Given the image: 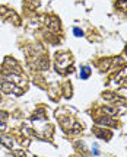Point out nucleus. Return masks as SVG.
I'll use <instances>...</instances> for the list:
<instances>
[{
    "mask_svg": "<svg viewBox=\"0 0 127 157\" xmlns=\"http://www.w3.org/2000/svg\"><path fill=\"white\" fill-rule=\"evenodd\" d=\"M55 68L57 71L60 73H67V71H72V57L70 54H60L57 56V60H55Z\"/></svg>",
    "mask_w": 127,
    "mask_h": 157,
    "instance_id": "nucleus-1",
    "label": "nucleus"
},
{
    "mask_svg": "<svg viewBox=\"0 0 127 157\" xmlns=\"http://www.w3.org/2000/svg\"><path fill=\"white\" fill-rule=\"evenodd\" d=\"M2 90H3L5 93H12V92L16 93V95H21V93H22V90L19 89V87H16L15 83H12V82H9V80L2 83Z\"/></svg>",
    "mask_w": 127,
    "mask_h": 157,
    "instance_id": "nucleus-2",
    "label": "nucleus"
},
{
    "mask_svg": "<svg viewBox=\"0 0 127 157\" xmlns=\"http://www.w3.org/2000/svg\"><path fill=\"white\" fill-rule=\"evenodd\" d=\"M0 143L6 148H12L13 147V140H12V137H7V135H0Z\"/></svg>",
    "mask_w": 127,
    "mask_h": 157,
    "instance_id": "nucleus-3",
    "label": "nucleus"
},
{
    "mask_svg": "<svg viewBox=\"0 0 127 157\" xmlns=\"http://www.w3.org/2000/svg\"><path fill=\"white\" fill-rule=\"evenodd\" d=\"M96 124L98 125H108V127H117L116 122L113 121V119H110V118H100V119H96Z\"/></svg>",
    "mask_w": 127,
    "mask_h": 157,
    "instance_id": "nucleus-4",
    "label": "nucleus"
},
{
    "mask_svg": "<svg viewBox=\"0 0 127 157\" xmlns=\"http://www.w3.org/2000/svg\"><path fill=\"white\" fill-rule=\"evenodd\" d=\"M95 134L98 135V137H100V138H107V140H108V138H110L111 137V132H108V131H101V129H95Z\"/></svg>",
    "mask_w": 127,
    "mask_h": 157,
    "instance_id": "nucleus-5",
    "label": "nucleus"
},
{
    "mask_svg": "<svg viewBox=\"0 0 127 157\" xmlns=\"http://www.w3.org/2000/svg\"><path fill=\"white\" fill-rule=\"evenodd\" d=\"M117 9H120L121 12H127V0H118L116 3Z\"/></svg>",
    "mask_w": 127,
    "mask_h": 157,
    "instance_id": "nucleus-6",
    "label": "nucleus"
},
{
    "mask_svg": "<svg viewBox=\"0 0 127 157\" xmlns=\"http://www.w3.org/2000/svg\"><path fill=\"white\" fill-rule=\"evenodd\" d=\"M89 74H91V68L89 67H82V70H80V78H88Z\"/></svg>",
    "mask_w": 127,
    "mask_h": 157,
    "instance_id": "nucleus-7",
    "label": "nucleus"
},
{
    "mask_svg": "<svg viewBox=\"0 0 127 157\" xmlns=\"http://www.w3.org/2000/svg\"><path fill=\"white\" fill-rule=\"evenodd\" d=\"M73 32H75V35H76V36H82V35H83V32L79 28H75V31H73Z\"/></svg>",
    "mask_w": 127,
    "mask_h": 157,
    "instance_id": "nucleus-8",
    "label": "nucleus"
},
{
    "mask_svg": "<svg viewBox=\"0 0 127 157\" xmlns=\"http://www.w3.org/2000/svg\"><path fill=\"white\" fill-rule=\"evenodd\" d=\"M6 128V125H5V121H0V131H3V129Z\"/></svg>",
    "mask_w": 127,
    "mask_h": 157,
    "instance_id": "nucleus-9",
    "label": "nucleus"
},
{
    "mask_svg": "<svg viewBox=\"0 0 127 157\" xmlns=\"http://www.w3.org/2000/svg\"><path fill=\"white\" fill-rule=\"evenodd\" d=\"M126 54H127V47H126Z\"/></svg>",
    "mask_w": 127,
    "mask_h": 157,
    "instance_id": "nucleus-10",
    "label": "nucleus"
}]
</instances>
